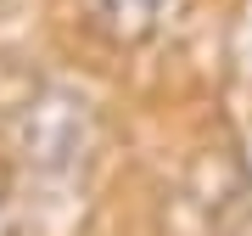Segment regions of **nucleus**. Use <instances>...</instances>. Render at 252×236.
<instances>
[{"label": "nucleus", "mask_w": 252, "mask_h": 236, "mask_svg": "<svg viewBox=\"0 0 252 236\" xmlns=\"http://www.w3.org/2000/svg\"><path fill=\"white\" fill-rule=\"evenodd\" d=\"M11 146H17L23 169L34 174H79L95 146V107L79 90L51 84V90L28 96V107L17 113Z\"/></svg>", "instance_id": "obj_1"}, {"label": "nucleus", "mask_w": 252, "mask_h": 236, "mask_svg": "<svg viewBox=\"0 0 252 236\" xmlns=\"http://www.w3.org/2000/svg\"><path fill=\"white\" fill-rule=\"evenodd\" d=\"M90 11L118 45H140L180 11V0H90Z\"/></svg>", "instance_id": "obj_2"}, {"label": "nucleus", "mask_w": 252, "mask_h": 236, "mask_svg": "<svg viewBox=\"0 0 252 236\" xmlns=\"http://www.w3.org/2000/svg\"><path fill=\"white\" fill-rule=\"evenodd\" d=\"M0 236H11V214H6V197H0Z\"/></svg>", "instance_id": "obj_3"}]
</instances>
